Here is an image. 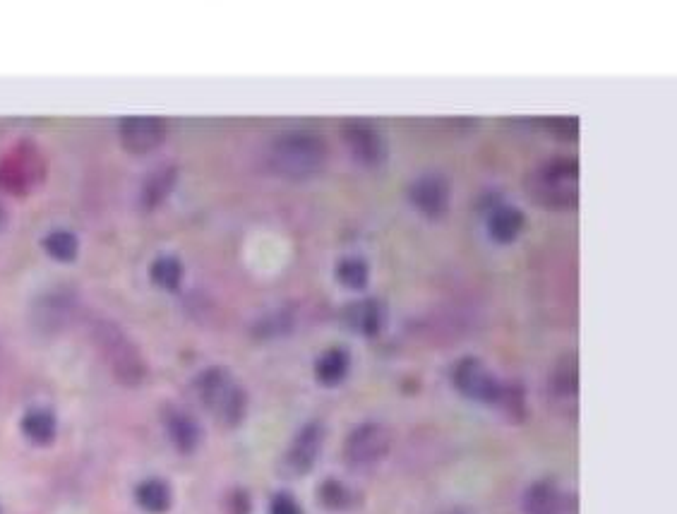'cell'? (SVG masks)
I'll list each match as a JSON object with an SVG mask.
<instances>
[{
  "mask_svg": "<svg viewBox=\"0 0 677 514\" xmlns=\"http://www.w3.org/2000/svg\"><path fill=\"white\" fill-rule=\"evenodd\" d=\"M327 164V145L310 130H286L267 149V166L289 181H308Z\"/></svg>",
  "mask_w": 677,
  "mask_h": 514,
  "instance_id": "obj_1",
  "label": "cell"
},
{
  "mask_svg": "<svg viewBox=\"0 0 677 514\" xmlns=\"http://www.w3.org/2000/svg\"><path fill=\"white\" fill-rule=\"evenodd\" d=\"M89 337L113 380L121 382L123 387H137L147 378L145 358L116 322L97 320L89 330Z\"/></svg>",
  "mask_w": 677,
  "mask_h": 514,
  "instance_id": "obj_2",
  "label": "cell"
},
{
  "mask_svg": "<svg viewBox=\"0 0 677 514\" xmlns=\"http://www.w3.org/2000/svg\"><path fill=\"white\" fill-rule=\"evenodd\" d=\"M526 190L536 205L548 209H569L579 197V164L574 159L557 157L545 161L529 173Z\"/></svg>",
  "mask_w": 677,
  "mask_h": 514,
  "instance_id": "obj_3",
  "label": "cell"
},
{
  "mask_svg": "<svg viewBox=\"0 0 677 514\" xmlns=\"http://www.w3.org/2000/svg\"><path fill=\"white\" fill-rule=\"evenodd\" d=\"M197 394L205 409L224 428L241 426L248 411V394L226 368H207L197 378Z\"/></svg>",
  "mask_w": 677,
  "mask_h": 514,
  "instance_id": "obj_4",
  "label": "cell"
},
{
  "mask_svg": "<svg viewBox=\"0 0 677 514\" xmlns=\"http://www.w3.org/2000/svg\"><path fill=\"white\" fill-rule=\"evenodd\" d=\"M389 447H392V435L382 423H361L344 442V462L351 469H370L387 457Z\"/></svg>",
  "mask_w": 677,
  "mask_h": 514,
  "instance_id": "obj_5",
  "label": "cell"
},
{
  "mask_svg": "<svg viewBox=\"0 0 677 514\" xmlns=\"http://www.w3.org/2000/svg\"><path fill=\"white\" fill-rule=\"evenodd\" d=\"M452 382L459 394L481 404H500L505 394V387L495 378L493 370L478 358H461L452 370Z\"/></svg>",
  "mask_w": 677,
  "mask_h": 514,
  "instance_id": "obj_6",
  "label": "cell"
},
{
  "mask_svg": "<svg viewBox=\"0 0 677 514\" xmlns=\"http://www.w3.org/2000/svg\"><path fill=\"white\" fill-rule=\"evenodd\" d=\"M339 133L341 142L349 149L351 159L356 164L368 166V169L382 164V159H385V140H382V133L377 130V125L363 121V118H356V121L341 123Z\"/></svg>",
  "mask_w": 677,
  "mask_h": 514,
  "instance_id": "obj_7",
  "label": "cell"
},
{
  "mask_svg": "<svg viewBox=\"0 0 677 514\" xmlns=\"http://www.w3.org/2000/svg\"><path fill=\"white\" fill-rule=\"evenodd\" d=\"M411 205L428 219H442L452 202V185L442 173H423L409 188Z\"/></svg>",
  "mask_w": 677,
  "mask_h": 514,
  "instance_id": "obj_8",
  "label": "cell"
},
{
  "mask_svg": "<svg viewBox=\"0 0 677 514\" xmlns=\"http://www.w3.org/2000/svg\"><path fill=\"white\" fill-rule=\"evenodd\" d=\"M75 315L77 303L70 291H49V294L37 298L32 308L34 327L44 334L63 332L65 327L73 325Z\"/></svg>",
  "mask_w": 677,
  "mask_h": 514,
  "instance_id": "obj_9",
  "label": "cell"
},
{
  "mask_svg": "<svg viewBox=\"0 0 677 514\" xmlns=\"http://www.w3.org/2000/svg\"><path fill=\"white\" fill-rule=\"evenodd\" d=\"M322 445H325V428L322 423H308L301 428L291 442L289 452L284 457V466L291 476H305L313 471V466L322 454Z\"/></svg>",
  "mask_w": 677,
  "mask_h": 514,
  "instance_id": "obj_10",
  "label": "cell"
},
{
  "mask_svg": "<svg viewBox=\"0 0 677 514\" xmlns=\"http://www.w3.org/2000/svg\"><path fill=\"white\" fill-rule=\"evenodd\" d=\"M118 137H121V145L130 154H149L164 142L166 125L161 118L130 116L123 118L121 125H118Z\"/></svg>",
  "mask_w": 677,
  "mask_h": 514,
  "instance_id": "obj_11",
  "label": "cell"
},
{
  "mask_svg": "<svg viewBox=\"0 0 677 514\" xmlns=\"http://www.w3.org/2000/svg\"><path fill=\"white\" fill-rule=\"evenodd\" d=\"M344 320L361 337H375L382 330V322H385V310L373 298H361V301L346 308Z\"/></svg>",
  "mask_w": 677,
  "mask_h": 514,
  "instance_id": "obj_12",
  "label": "cell"
},
{
  "mask_svg": "<svg viewBox=\"0 0 677 514\" xmlns=\"http://www.w3.org/2000/svg\"><path fill=\"white\" fill-rule=\"evenodd\" d=\"M526 514H565L567 500L553 481H538L524 495Z\"/></svg>",
  "mask_w": 677,
  "mask_h": 514,
  "instance_id": "obj_13",
  "label": "cell"
},
{
  "mask_svg": "<svg viewBox=\"0 0 677 514\" xmlns=\"http://www.w3.org/2000/svg\"><path fill=\"white\" fill-rule=\"evenodd\" d=\"M166 433L173 442L178 452L190 454L200 447L202 442V430L197 426V421L185 411H169L166 414Z\"/></svg>",
  "mask_w": 677,
  "mask_h": 514,
  "instance_id": "obj_14",
  "label": "cell"
},
{
  "mask_svg": "<svg viewBox=\"0 0 677 514\" xmlns=\"http://www.w3.org/2000/svg\"><path fill=\"white\" fill-rule=\"evenodd\" d=\"M524 212L517 207H497L490 212V219H488V233L490 238H493L495 243H514L519 238V233L524 231Z\"/></svg>",
  "mask_w": 677,
  "mask_h": 514,
  "instance_id": "obj_15",
  "label": "cell"
},
{
  "mask_svg": "<svg viewBox=\"0 0 677 514\" xmlns=\"http://www.w3.org/2000/svg\"><path fill=\"white\" fill-rule=\"evenodd\" d=\"M22 433H25V438L29 442H34V445H39V447L51 445L58 433L56 416H53V411L44 409V406L29 409L27 414L22 416Z\"/></svg>",
  "mask_w": 677,
  "mask_h": 514,
  "instance_id": "obj_16",
  "label": "cell"
},
{
  "mask_svg": "<svg viewBox=\"0 0 677 514\" xmlns=\"http://www.w3.org/2000/svg\"><path fill=\"white\" fill-rule=\"evenodd\" d=\"M135 502L149 514H164L171 507V488L161 478H147L135 488Z\"/></svg>",
  "mask_w": 677,
  "mask_h": 514,
  "instance_id": "obj_17",
  "label": "cell"
},
{
  "mask_svg": "<svg viewBox=\"0 0 677 514\" xmlns=\"http://www.w3.org/2000/svg\"><path fill=\"white\" fill-rule=\"evenodd\" d=\"M349 366H351L349 354H346L344 349H329L320 358H317L315 375H317V380L322 382V385L334 387L346 378V373H349Z\"/></svg>",
  "mask_w": 677,
  "mask_h": 514,
  "instance_id": "obj_18",
  "label": "cell"
},
{
  "mask_svg": "<svg viewBox=\"0 0 677 514\" xmlns=\"http://www.w3.org/2000/svg\"><path fill=\"white\" fill-rule=\"evenodd\" d=\"M173 181H176V171L169 169H157L154 173H149L145 178V185H142V193H140V202L145 209H154L161 202L166 200V195L171 193L173 188Z\"/></svg>",
  "mask_w": 677,
  "mask_h": 514,
  "instance_id": "obj_19",
  "label": "cell"
},
{
  "mask_svg": "<svg viewBox=\"0 0 677 514\" xmlns=\"http://www.w3.org/2000/svg\"><path fill=\"white\" fill-rule=\"evenodd\" d=\"M149 277H152V282L157 284L159 289L176 291L183 282L181 260H178V257H173V255L157 257V260L152 262V267H149Z\"/></svg>",
  "mask_w": 677,
  "mask_h": 514,
  "instance_id": "obj_20",
  "label": "cell"
},
{
  "mask_svg": "<svg viewBox=\"0 0 677 514\" xmlns=\"http://www.w3.org/2000/svg\"><path fill=\"white\" fill-rule=\"evenodd\" d=\"M44 250L53 257V260L73 262L77 257V250H80V243H77L75 233L58 229L51 231L49 236L44 238Z\"/></svg>",
  "mask_w": 677,
  "mask_h": 514,
  "instance_id": "obj_21",
  "label": "cell"
},
{
  "mask_svg": "<svg viewBox=\"0 0 677 514\" xmlns=\"http://www.w3.org/2000/svg\"><path fill=\"white\" fill-rule=\"evenodd\" d=\"M368 265L361 260V257H344V260H339L337 265V279L341 284L346 286V289H363L365 284H368Z\"/></svg>",
  "mask_w": 677,
  "mask_h": 514,
  "instance_id": "obj_22",
  "label": "cell"
},
{
  "mask_svg": "<svg viewBox=\"0 0 677 514\" xmlns=\"http://www.w3.org/2000/svg\"><path fill=\"white\" fill-rule=\"evenodd\" d=\"M320 500H322V505L327 507V510H346V507H349L353 502V493L344 486V483L329 478V481L322 483Z\"/></svg>",
  "mask_w": 677,
  "mask_h": 514,
  "instance_id": "obj_23",
  "label": "cell"
},
{
  "mask_svg": "<svg viewBox=\"0 0 677 514\" xmlns=\"http://www.w3.org/2000/svg\"><path fill=\"white\" fill-rule=\"evenodd\" d=\"M269 514H303L301 502H298L289 493L274 495L272 505H269Z\"/></svg>",
  "mask_w": 677,
  "mask_h": 514,
  "instance_id": "obj_24",
  "label": "cell"
},
{
  "mask_svg": "<svg viewBox=\"0 0 677 514\" xmlns=\"http://www.w3.org/2000/svg\"><path fill=\"white\" fill-rule=\"evenodd\" d=\"M548 125L555 130L557 135L565 137V140H574V137L579 135L577 118H550Z\"/></svg>",
  "mask_w": 677,
  "mask_h": 514,
  "instance_id": "obj_25",
  "label": "cell"
},
{
  "mask_svg": "<svg viewBox=\"0 0 677 514\" xmlns=\"http://www.w3.org/2000/svg\"><path fill=\"white\" fill-rule=\"evenodd\" d=\"M5 373V354H3V346H0V378H3Z\"/></svg>",
  "mask_w": 677,
  "mask_h": 514,
  "instance_id": "obj_26",
  "label": "cell"
},
{
  "mask_svg": "<svg viewBox=\"0 0 677 514\" xmlns=\"http://www.w3.org/2000/svg\"><path fill=\"white\" fill-rule=\"evenodd\" d=\"M3 221H5V212H3V207H0V226H3Z\"/></svg>",
  "mask_w": 677,
  "mask_h": 514,
  "instance_id": "obj_27",
  "label": "cell"
},
{
  "mask_svg": "<svg viewBox=\"0 0 677 514\" xmlns=\"http://www.w3.org/2000/svg\"><path fill=\"white\" fill-rule=\"evenodd\" d=\"M447 514H461V512H447Z\"/></svg>",
  "mask_w": 677,
  "mask_h": 514,
  "instance_id": "obj_28",
  "label": "cell"
}]
</instances>
